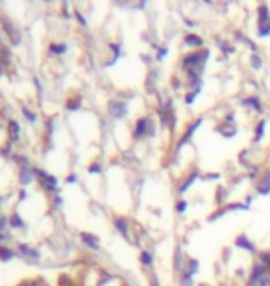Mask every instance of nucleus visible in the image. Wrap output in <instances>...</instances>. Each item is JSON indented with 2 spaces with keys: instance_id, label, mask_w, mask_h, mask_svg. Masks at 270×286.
<instances>
[{
  "instance_id": "f257e3e1",
  "label": "nucleus",
  "mask_w": 270,
  "mask_h": 286,
  "mask_svg": "<svg viewBox=\"0 0 270 286\" xmlns=\"http://www.w3.org/2000/svg\"><path fill=\"white\" fill-rule=\"evenodd\" d=\"M35 175L39 177V182H41V186L46 191H54L56 188H58V180L54 179V177H50V175H46L45 171L35 169Z\"/></svg>"
},
{
  "instance_id": "f03ea898",
  "label": "nucleus",
  "mask_w": 270,
  "mask_h": 286,
  "mask_svg": "<svg viewBox=\"0 0 270 286\" xmlns=\"http://www.w3.org/2000/svg\"><path fill=\"white\" fill-rule=\"evenodd\" d=\"M145 134H154V127H152L150 119H139L137 127H135V138H143Z\"/></svg>"
},
{
  "instance_id": "7ed1b4c3",
  "label": "nucleus",
  "mask_w": 270,
  "mask_h": 286,
  "mask_svg": "<svg viewBox=\"0 0 270 286\" xmlns=\"http://www.w3.org/2000/svg\"><path fill=\"white\" fill-rule=\"evenodd\" d=\"M259 35L261 37H265V35H269L270 34V21L267 19V6H261L259 8Z\"/></svg>"
},
{
  "instance_id": "20e7f679",
  "label": "nucleus",
  "mask_w": 270,
  "mask_h": 286,
  "mask_svg": "<svg viewBox=\"0 0 270 286\" xmlns=\"http://www.w3.org/2000/svg\"><path fill=\"white\" fill-rule=\"evenodd\" d=\"M2 24H4V28H6V32H8V35L11 37V41H13V45H17V43L21 41V35H19V32H17V28H15V24L6 19V17H2Z\"/></svg>"
},
{
  "instance_id": "39448f33",
  "label": "nucleus",
  "mask_w": 270,
  "mask_h": 286,
  "mask_svg": "<svg viewBox=\"0 0 270 286\" xmlns=\"http://www.w3.org/2000/svg\"><path fill=\"white\" fill-rule=\"evenodd\" d=\"M109 110H111V114L115 117H122L126 114V104L124 102H111Z\"/></svg>"
},
{
  "instance_id": "423d86ee",
  "label": "nucleus",
  "mask_w": 270,
  "mask_h": 286,
  "mask_svg": "<svg viewBox=\"0 0 270 286\" xmlns=\"http://www.w3.org/2000/svg\"><path fill=\"white\" fill-rule=\"evenodd\" d=\"M82 240H83V244H87L89 247H93V249H98V240H96V236H93V234H87V233H83L82 234Z\"/></svg>"
},
{
  "instance_id": "0eeeda50",
  "label": "nucleus",
  "mask_w": 270,
  "mask_h": 286,
  "mask_svg": "<svg viewBox=\"0 0 270 286\" xmlns=\"http://www.w3.org/2000/svg\"><path fill=\"white\" fill-rule=\"evenodd\" d=\"M8 134H10L11 141H17V139H19V125H17L15 121H10V125H8Z\"/></svg>"
},
{
  "instance_id": "6e6552de",
  "label": "nucleus",
  "mask_w": 270,
  "mask_h": 286,
  "mask_svg": "<svg viewBox=\"0 0 270 286\" xmlns=\"http://www.w3.org/2000/svg\"><path fill=\"white\" fill-rule=\"evenodd\" d=\"M31 173H35V171H31L28 166H24V168H22V173H21V182L22 184H28V182H31Z\"/></svg>"
},
{
  "instance_id": "1a4fd4ad",
  "label": "nucleus",
  "mask_w": 270,
  "mask_h": 286,
  "mask_svg": "<svg viewBox=\"0 0 270 286\" xmlns=\"http://www.w3.org/2000/svg\"><path fill=\"white\" fill-rule=\"evenodd\" d=\"M237 245H239V247H244V249H248V251H254V249H255V247L248 242L246 236H239V238H237Z\"/></svg>"
},
{
  "instance_id": "9d476101",
  "label": "nucleus",
  "mask_w": 270,
  "mask_h": 286,
  "mask_svg": "<svg viewBox=\"0 0 270 286\" xmlns=\"http://www.w3.org/2000/svg\"><path fill=\"white\" fill-rule=\"evenodd\" d=\"M10 258H13V251L4 247V245H0V260H10Z\"/></svg>"
},
{
  "instance_id": "9b49d317",
  "label": "nucleus",
  "mask_w": 270,
  "mask_h": 286,
  "mask_svg": "<svg viewBox=\"0 0 270 286\" xmlns=\"http://www.w3.org/2000/svg\"><path fill=\"white\" fill-rule=\"evenodd\" d=\"M115 225H117V229H119L120 233L124 234V236H128V227H126V219H122V218H119V219L115 221Z\"/></svg>"
},
{
  "instance_id": "f8f14e48",
  "label": "nucleus",
  "mask_w": 270,
  "mask_h": 286,
  "mask_svg": "<svg viewBox=\"0 0 270 286\" xmlns=\"http://www.w3.org/2000/svg\"><path fill=\"white\" fill-rule=\"evenodd\" d=\"M10 225H11V227H15V229H21L24 223H22V219L19 218V216H17V214H13V216L10 218Z\"/></svg>"
},
{
  "instance_id": "ddd939ff",
  "label": "nucleus",
  "mask_w": 270,
  "mask_h": 286,
  "mask_svg": "<svg viewBox=\"0 0 270 286\" xmlns=\"http://www.w3.org/2000/svg\"><path fill=\"white\" fill-rule=\"evenodd\" d=\"M185 43H187V45H193V47H202V39L196 37V35H187V37H185Z\"/></svg>"
},
{
  "instance_id": "4468645a",
  "label": "nucleus",
  "mask_w": 270,
  "mask_h": 286,
  "mask_svg": "<svg viewBox=\"0 0 270 286\" xmlns=\"http://www.w3.org/2000/svg\"><path fill=\"white\" fill-rule=\"evenodd\" d=\"M80 102H82V99H80V97H74V99H71V101L67 102V110H78Z\"/></svg>"
},
{
  "instance_id": "2eb2a0df",
  "label": "nucleus",
  "mask_w": 270,
  "mask_h": 286,
  "mask_svg": "<svg viewBox=\"0 0 270 286\" xmlns=\"http://www.w3.org/2000/svg\"><path fill=\"white\" fill-rule=\"evenodd\" d=\"M196 271H198V262H196V260H191V262H189V271L185 273V277L189 279L191 275H195Z\"/></svg>"
},
{
  "instance_id": "dca6fc26",
  "label": "nucleus",
  "mask_w": 270,
  "mask_h": 286,
  "mask_svg": "<svg viewBox=\"0 0 270 286\" xmlns=\"http://www.w3.org/2000/svg\"><path fill=\"white\" fill-rule=\"evenodd\" d=\"M19 249H21V253H24V256H33V258H35V256H37V253H35V251H33V249H30V247H28V245H21V247H19Z\"/></svg>"
},
{
  "instance_id": "f3484780",
  "label": "nucleus",
  "mask_w": 270,
  "mask_h": 286,
  "mask_svg": "<svg viewBox=\"0 0 270 286\" xmlns=\"http://www.w3.org/2000/svg\"><path fill=\"white\" fill-rule=\"evenodd\" d=\"M50 50H52V52H56V54H63L65 50H67V47H65L63 43H60V45H56V43H54L52 47H50Z\"/></svg>"
},
{
  "instance_id": "a211bd4d",
  "label": "nucleus",
  "mask_w": 270,
  "mask_h": 286,
  "mask_svg": "<svg viewBox=\"0 0 270 286\" xmlns=\"http://www.w3.org/2000/svg\"><path fill=\"white\" fill-rule=\"evenodd\" d=\"M267 182H265V184H263V186H259V188H257V190H259V193H269L270 191V177H267Z\"/></svg>"
},
{
  "instance_id": "6ab92c4d",
  "label": "nucleus",
  "mask_w": 270,
  "mask_h": 286,
  "mask_svg": "<svg viewBox=\"0 0 270 286\" xmlns=\"http://www.w3.org/2000/svg\"><path fill=\"white\" fill-rule=\"evenodd\" d=\"M60 286H73V281L69 275H61L60 277Z\"/></svg>"
},
{
  "instance_id": "aec40b11",
  "label": "nucleus",
  "mask_w": 270,
  "mask_h": 286,
  "mask_svg": "<svg viewBox=\"0 0 270 286\" xmlns=\"http://www.w3.org/2000/svg\"><path fill=\"white\" fill-rule=\"evenodd\" d=\"M141 262H143V264H146V266H150V264H152V254H150V253H143V254H141Z\"/></svg>"
},
{
  "instance_id": "412c9836",
  "label": "nucleus",
  "mask_w": 270,
  "mask_h": 286,
  "mask_svg": "<svg viewBox=\"0 0 270 286\" xmlns=\"http://www.w3.org/2000/svg\"><path fill=\"white\" fill-rule=\"evenodd\" d=\"M244 104H254V108H255V110H261L259 99H254V97H252V99H246V101H244Z\"/></svg>"
},
{
  "instance_id": "4be33fe9",
  "label": "nucleus",
  "mask_w": 270,
  "mask_h": 286,
  "mask_svg": "<svg viewBox=\"0 0 270 286\" xmlns=\"http://www.w3.org/2000/svg\"><path fill=\"white\" fill-rule=\"evenodd\" d=\"M22 114H24V116L28 117V119H30L31 123H35V116L31 114V112H30V110H28V108H22Z\"/></svg>"
},
{
  "instance_id": "5701e85b",
  "label": "nucleus",
  "mask_w": 270,
  "mask_h": 286,
  "mask_svg": "<svg viewBox=\"0 0 270 286\" xmlns=\"http://www.w3.org/2000/svg\"><path fill=\"white\" fill-rule=\"evenodd\" d=\"M263 128H265V121H261L259 127H257V136H255V139H261L263 138Z\"/></svg>"
},
{
  "instance_id": "b1692460",
  "label": "nucleus",
  "mask_w": 270,
  "mask_h": 286,
  "mask_svg": "<svg viewBox=\"0 0 270 286\" xmlns=\"http://www.w3.org/2000/svg\"><path fill=\"white\" fill-rule=\"evenodd\" d=\"M4 229H6V218L0 216V236H2V233H4Z\"/></svg>"
},
{
  "instance_id": "393cba45",
  "label": "nucleus",
  "mask_w": 270,
  "mask_h": 286,
  "mask_svg": "<svg viewBox=\"0 0 270 286\" xmlns=\"http://www.w3.org/2000/svg\"><path fill=\"white\" fill-rule=\"evenodd\" d=\"M252 62H254V64H252V65H254L255 69H259V67H261V60H259V58H257V56H254V58H252Z\"/></svg>"
},
{
  "instance_id": "a878e982",
  "label": "nucleus",
  "mask_w": 270,
  "mask_h": 286,
  "mask_svg": "<svg viewBox=\"0 0 270 286\" xmlns=\"http://www.w3.org/2000/svg\"><path fill=\"white\" fill-rule=\"evenodd\" d=\"M185 206H187V202L181 201L180 204H178V212H183V210H185Z\"/></svg>"
},
{
  "instance_id": "bb28decb",
  "label": "nucleus",
  "mask_w": 270,
  "mask_h": 286,
  "mask_svg": "<svg viewBox=\"0 0 270 286\" xmlns=\"http://www.w3.org/2000/svg\"><path fill=\"white\" fill-rule=\"evenodd\" d=\"M19 286H35V285H33L31 281H24V283H21V285H19Z\"/></svg>"
},
{
  "instance_id": "cd10ccee",
  "label": "nucleus",
  "mask_w": 270,
  "mask_h": 286,
  "mask_svg": "<svg viewBox=\"0 0 270 286\" xmlns=\"http://www.w3.org/2000/svg\"><path fill=\"white\" fill-rule=\"evenodd\" d=\"M261 286H270V281L269 279H263V281H261Z\"/></svg>"
},
{
  "instance_id": "c85d7f7f",
  "label": "nucleus",
  "mask_w": 270,
  "mask_h": 286,
  "mask_svg": "<svg viewBox=\"0 0 270 286\" xmlns=\"http://www.w3.org/2000/svg\"><path fill=\"white\" fill-rule=\"evenodd\" d=\"M98 171H100V168H98V166H96V164H94L93 168H91V173H98Z\"/></svg>"
},
{
  "instance_id": "c756f323",
  "label": "nucleus",
  "mask_w": 270,
  "mask_h": 286,
  "mask_svg": "<svg viewBox=\"0 0 270 286\" xmlns=\"http://www.w3.org/2000/svg\"><path fill=\"white\" fill-rule=\"evenodd\" d=\"M67 182H76V177H74V175H69V177H67Z\"/></svg>"
},
{
  "instance_id": "7c9ffc66",
  "label": "nucleus",
  "mask_w": 270,
  "mask_h": 286,
  "mask_svg": "<svg viewBox=\"0 0 270 286\" xmlns=\"http://www.w3.org/2000/svg\"><path fill=\"white\" fill-rule=\"evenodd\" d=\"M152 286H157V281H156V279H154V281H152Z\"/></svg>"
},
{
  "instance_id": "2f4dec72",
  "label": "nucleus",
  "mask_w": 270,
  "mask_h": 286,
  "mask_svg": "<svg viewBox=\"0 0 270 286\" xmlns=\"http://www.w3.org/2000/svg\"><path fill=\"white\" fill-rule=\"evenodd\" d=\"M267 260H269V268H270V256H267Z\"/></svg>"
},
{
  "instance_id": "473e14b6",
  "label": "nucleus",
  "mask_w": 270,
  "mask_h": 286,
  "mask_svg": "<svg viewBox=\"0 0 270 286\" xmlns=\"http://www.w3.org/2000/svg\"><path fill=\"white\" fill-rule=\"evenodd\" d=\"M250 286H254V285H250Z\"/></svg>"
}]
</instances>
